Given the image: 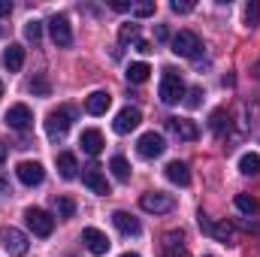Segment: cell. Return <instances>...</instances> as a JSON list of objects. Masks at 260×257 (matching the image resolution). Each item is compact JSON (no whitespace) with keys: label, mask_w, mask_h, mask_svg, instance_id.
<instances>
[{"label":"cell","mask_w":260,"mask_h":257,"mask_svg":"<svg viewBox=\"0 0 260 257\" xmlns=\"http://www.w3.org/2000/svg\"><path fill=\"white\" fill-rule=\"evenodd\" d=\"M160 100H164V103H179V100H185V82H182V76H179L173 67H167L164 76H160Z\"/></svg>","instance_id":"cell-1"},{"label":"cell","mask_w":260,"mask_h":257,"mask_svg":"<svg viewBox=\"0 0 260 257\" xmlns=\"http://www.w3.org/2000/svg\"><path fill=\"white\" fill-rule=\"evenodd\" d=\"M0 245H3V251L9 257H24L30 251L27 236L21 230H15V227H0Z\"/></svg>","instance_id":"cell-2"},{"label":"cell","mask_w":260,"mask_h":257,"mask_svg":"<svg viewBox=\"0 0 260 257\" xmlns=\"http://www.w3.org/2000/svg\"><path fill=\"white\" fill-rule=\"evenodd\" d=\"M73 118H76V109H70V106H61V109L49 112V118H46V133H49L52 139H64L70 124H73Z\"/></svg>","instance_id":"cell-3"},{"label":"cell","mask_w":260,"mask_h":257,"mask_svg":"<svg viewBox=\"0 0 260 257\" xmlns=\"http://www.w3.org/2000/svg\"><path fill=\"white\" fill-rule=\"evenodd\" d=\"M24 224L34 230V236H52V230H55V218L46 212V209H37V206H30V209H24Z\"/></svg>","instance_id":"cell-4"},{"label":"cell","mask_w":260,"mask_h":257,"mask_svg":"<svg viewBox=\"0 0 260 257\" xmlns=\"http://www.w3.org/2000/svg\"><path fill=\"white\" fill-rule=\"evenodd\" d=\"M173 52L179 58H197L203 52V43H200V37H197L194 30H179L173 37Z\"/></svg>","instance_id":"cell-5"},{"label":"cell","mask_w":260,"mask_h":257,"mask_svg":"<svg viewBox=\"0 0 260 257\" xmlns=\"http://www.w3.org/2000/svg\"><path fill=\"white\" fill-rule=\"evenodd\" d=\"M136 151H139V157L151 160V157H160V154L167 151V142H164V136H160V133L148 130V133H142V136L136 139Z\"/></svg>","instance_id":"cell-6"},{"label":"cell","mask_w":260,"mask_h":257,"mask_svg":"<svg viewBox=\"0 0 260 257\" xmlns=\"http://www.w3.org/2000/svg\"><path fill=\"white\" fill-rule=\"evenodd\" d=\"M197 224H200V230L209 233L212 239H218V242H233V227H230L227 221H212L206 212H200V215H197Z\"/></svg>","instance_id":"cell-7"},{"label":"cell","mask_w":260,"mask_h":257,"mask_svg":"<svg viewBox=\"0 0 260 257\" xmlns=\"http://www.w3.org/2000/svg\"><path fill=\"white\" fill-rule=\"evenodd\" d=\"M139 206L145 209V212H154V215H167V212H173V206H176V200L170 197V194L164 191H148L139 197Z\"/></svg>","instance_id":"cell-8"},{"label":"cell","mask_w":260,"mask_h":257,"mask_svg":"<svg viewBox=\"0 0 260 257\" xmlns=\"http://www.w3.org/2000/svg\"><path fill=\"white\" fill-rule=\"evenodd\" d=\"M82 185H88L94 194H100V197H106L109 194V182H106V173L97 167V164H88V167H82Z\"/></svg>","instance_id":"cell-9"},{"label":"cell","mask_w":260,"mask_h":257,"mask_svg":"<svg viewBox=\"0 0 260 257\" xmlns=\"http://www.w3.org/2000/svg\"><path fill=\"white\" fill-rule=\"evenodd\" d=\"M49 30H52V40H55V46H73V30H70V18L67 15H52L49 18Z\"/></svg>","instance_id":"cell-10"},{"label":"cell","mask_w":260,"mask_h":257,"mask_svg":"<svg viewBox=\"0 0 260 257\" xmlns=\"http://www.w3.org/2000/svg\"><path fill=\"white\" fill-rule=\"evenodd\" d=\"M15 176H18L27 188H34V185H43L46 170H43V164H37V160H21V164L15 167Z\"/></svg>","instance_id":"cell-11"},{"label":"cell","mask_w":260,"mask_h":257,"mask_svg":"<svg viewBox=\"0 0 260 257\" xmlns=\"http://www.w3.org/2000/svg\"><path fill=\"white\" fill-rule=\"evenodd\" d=\"M6 124L12 130H27L34 124V112H30V106H24V103H15V106H9L6 109Z\"/></svg>","instance_id":"cell-12"},{"label":"cell","mask_w":260,"mask_h":257,"mask_svg":"<svg viewBox=\"0 0 260 257\" xmlns=\"http://www.w3.org/2000/svg\"><path fill=\"white\" fill-rule=\"evenodd\" d=\"M82 242L88 245L91 254H97V257L109 251V236H106L103 230H97V227H85V230H82Z\"/></svg>","instance_id":"cell-13"},{"label":"cell","mask_w":260,"mask_h":257,"mask_svg":"<svg viewBox=\"0 0 260 257\" xmlns=\"http://www.w3.org/2000/svg\"><path fill=\"white\" fill-rule=\"evenodd\" d=\"M139 121H142V112H139L136 106H124V109L115 115L112 127H115V133H130V130L139 127Z\"/></svg>","instance_id":"cell-14"},{"label":"cell","mask_w":260,"mask_h":257,"mask_svg":"<svg viewBox=\"0 0 260 257\" xmlns=\"http://www.w3.org/2000/svg\"><path fill=\"white\" fill-rule=\"evenodd\" d=\"M160 257H188V251H185V233L182 230H170L164 236V251H160Z\"/></svg>","instance_id":"cell-15"},{"label":"cell","mask_w":260,"mask_h":257,"mask_svg":"<svg viewBox=\"0 0 260 257\" xmlns=\"http://www.w3.org/2000/svg\"><path fill=\"white\" fill-rule=\"evenodd\" d=\"M109 106H112L109 91H94V94L85 97V112H88V115H106Z\"/></svg>","instance_id":"cell-16"},{"label":"cell","mask_w":260,"mask_h":257,"mask_svg":"<svg viewBox=\"0 0 260 257\" xmlns=\"http://www.w3.org/2000/svg\"><path fill=\"white\" fill-rule=\"evenodd\" d=\"M112 224L124 233V236H139L142 233V224L130 215V212H124V209H118V212H112Z\"/></svg>","instance_id":"cell-17"},{"label":"cell","mask_w":260,"mask_h":257,"mask_svg":"<svg viewBox=\"0 0 260 257\" xmlns=\"http://www.w3.org/2000/svg\"><path fill=\"white\" fill-rule=\"evenodd\" d=\"M167 127L173 130L179 139H185V142H194L197 136H200V127H197L191 118H170V121H167Z\"/></svg>","instance_id":"cell-18"},{"label":"cell","mask_w":260,"mask_h":257,"mask_svg":"<svg viewBox=\"0 0 260 257\" xmlns=\"http://www.w3.org/2000/svg\"><path fill=\"white\" fill-rule=\"evenodd\" d=\"M79 145H82V151L85 154H100L103 151V133L97 127H91V130H82V139H79Z\"/></svg>","instance_id":"cell-19"},{"label":"cell","mask_w":260,"mask_h":257,"mask_svg":"<svg viewBox=\"0 0 260 257\" xmlns=\"http://www.w3.org/2000/svg\"><path fill=\"white\" fill-rule=\"evenodd\" d=\"M164 173H167V179H170L173 185H182V188L191 185V170H188V164H182V160H170Z\"/></svg>","instance_id":"cell-20"},{"label":"cell","mask_w":260,"mask_h":257,"mask_svg":"<svg viewBox=\"0 0 260 257\" xmlns=\"http://www.w3.org/2000/svg\"><path fill=\"white\" fill-rule=\"evenodd\" d=\"M3 67H6L9 73H18V70L24 67V46L9 43V49L3 52Z\"/></svg>","instance_id":"cell-21"},{"label":"cell","mask_w":260,"mask_h":257,"mask_svg":"<svg viewBox=\"0 0 260 257\" xmlns=\"http://www.w3.org/2000/svg\"><path fill=\"white\" fill-rule=\"evenodd\" d=\"M58 173H61V179H76V173H79V164H76V154H70V151H61L58 154Z\"/></svg>","instance_id":"cell-22"},{"label":"cell","mask_w":260,"mask_h":257,"mask_svg":"<svg viewBox=\"0 0 260 257\" xmlns=\"http://www.w3.org/2000/svg\"><path fill=\"white\" fill-rule=\"evenodd\" d=\"M239 173L242 176H260V154L257 151H248L239 157Z\"/></svg>","instance_id":"cell-23"},{"label":"cell","mask_w":260,"mask_h":257,"mask_svg":"<svg viewBox=\"0 0 260 257\" xmlns=\"http://www.w3.org/2000/svg\"><path fill=\"white\" fill-rule=\"evenodd\" d=\"M148 73H151V67H148V64L133 61V64L127 67V82H133V85H142V82L148 79Z\"/></svg>","instance_id":"cell-24"},{"label":"cell","mask_w":260,"mask_h":257,"mask_svg":"<svg viewBox=\"0 0 260 257\" xmlns=\"http://www.w3.org/2000/svg\"><path fill=\"white\" fill-rule=\"evenodd\" d=\"M233 203H236V209H239L242 215H248V218L260 209V203L251 197V194H236V200H233Z\"/></svg>","instance_id":"cell-25"},{"label":"cell","mask_w":260,"mask_h":257,"mask_svg":"<svg viewBox=\"0 0 260 257\" xmlns=\"http://www.w3.org/2000/svg\"><path fill=\"white\" fill-rule=\"evenodd\" d=\"M109 170H112V176H115L118 182H127L130 179V164L121 157V154H115V157L109 160Z\"/></svg>","instance_id":"cell-26"},{"label":"cell","mask_w":260,"mask_h":257,"mask_svg":"<svg viewBox=\"0 0 260 257\" xmlns=\"http://www.w3.org/2000/svg\"><path fill=\"white\" fill-rule=\"evenodd\" d=\"M52 206H55L58 218H73V215H76V203H73L70 197H55V200H52Z\"/></svg>","instance_id":"cell-27"},{"label":"cell","mask_w":260,"mask_h":257,"mask_svg":"<svg viewBox=\"0 0 260 257\" xmlns=\"http://www.w3.org/2000/svg\"><path fill=\"white\" fill-rule=\"evenodd\" d=\"M30 94H37V97H49L52 94V85H49V79L46 76H37V79H30Z\"/></svg>","instance_id":"cell-28"},{"label":"cell","mask_w":260,"mask_h":257,"mask_svg":"<svg viewBox=\"0 0 260 257\" xmlns=\"http://www.w3.org/2000/svg\"><path fill=\"white\" fill-rule=\"evenodd\" d=\"M136 37H139V24H136V21L121 24V30H118V43H121V46H127L130 40H136Z\"/></svg>","instance_id":"cell-29"},{"label":"cell","mask_w":260,"mask_h":257,"mask_svg":"<svg viewBox=\"0 0 260 257\" xmlns=\"http://www.w3.org/2000/svg\"><path fill=\"white\" fill-rule=\"evenodd\" d=\"M230 118H227V112L224 109H215L212 112V118H209V127L215 130V133H224V124H227Z\"/></svg>","instance_id":"cell-30"},{"label":"cell","mask_w":260,"mask_h":257,"mask_svg":"<svg viewBox=\"0 0 260 257\" xmlns=\"http://www.w3.org/2000/svg\"><path fill=\"white\" fill-rule=\"evenodd\" d=\"M24 37H27V40H34V43H37V40H40V37H43V21H37V18H30V21H27V24H24Z\"/></svg>","instance_id":"cell-31"},{"label":"cell","mask_w":260,"mask_h":257,"mask_svg":"<svg viewBox=\"0 0 260 257\" xmlns=\"http://www.w3.org/2000/svg\"><path fill=\"white\" fill-rule=\"evenodd\" d=\"M257 18H260V3L251 0V3L245 6V24H248V27H254V24H257Z\"/></svg>","instance_id":"cell-32"},{"label":"cell","mask_w":260,"mask_h":257,"mask_svg":"<svg viewBox=\"0 0 260 257\" xmlns=\"http://www.w3.org/2000/svg\"><path fill=\"white\" fill-rule=\"evenodd\" d=\"M200 97H203V88L185 91V106H188V109H197V106H200Z\"/></svg>","instance_id":"cell-33"},{"label":"cell","mask_w":260,"mask_h":257,"mask_svg":"<svg viewBox=\"0 0 260 257\" xmlns=\"http://www.w3.org/2000/svg\"><path fill=\"white\" fill-rule=\"evenodd\" d=\"M133 15H136V18H148V15H154V3H136V6H133Z\"/></svg>","instance_id":"cell-34"},{"label":"cell","mask_w":260,"mask_h":257,"mask_svg":"<svg viewBox=\"0 0 260 257\" xmlns=\"http://www.w3.org/2000/svg\"><path fill=\"white\" fill-rule=\"evenodd\" d=\"M245 109L254 115V130H251V136H257V139H260V106H257V103H248Z\"/></svg>","instance_id":"cell-35"},{"label":"cell","mask_w":260,"mask_h":257,"mask_svg":"<svg viewBox=\"0 0 260 257\" xmlns=\"http://www.w3.org/2000/svg\"><path fill=\"white\" fill-rule=\"evenodd\" d=\"M170 9L185 15V12H191V9H194V3H191V0H173V3H170Z\"/></svg>","instance_id":"cell-36"},{"label":"cell","mask_w":260,"mask_h":257,"mask_svg":"<svg viewBox=\"0 0 260 257\" xmlns=\"http://www.w3.org/2000/svg\"><path fill=\"white\" fill-rule=\"evenodd\" d=\"M112 9H115V12H127V9H133V6L124 3V0H112Z\"/></svg>","instance_id":"cell-37"},{"label":"cell","mask_w":260,"mask_h":257,"mask_svg":"<svg viewBox=\"0 0 260 257\" xmlns=\"http://www.w3.org/2000/svg\"><path fill=\"white\" fill-rule=\"evenodd\" d=\"M136 52L148 55V52H151V43H145V40H136Z\"/></svg>","instance_id":"cell-38"},{"label":"cell","mask_w":260,"mask_h":257,"mask_svg":"<svg viewBox=\"0 0 260 257\" xmlns=\"http://www.w3.org/2000/svg\"><path fill=\"white\" fill-rule=\"evenodd\" d=\"M154 37H157V40H170V30H167L164 24H157V30H154Z\"/></svg>","instance_id":"cell-39"},{"label":"cell","mask_w":260,"mask_h":257,"mask_svg":"<svg viewBox=\"0 0 260 257\" xmlns=\"http://www.w3.org/2000/svg\"><path fill=\"white\" fill-rule=\"evenodd\" d=\"M9 12H12V3H9V0H0V18L9 15Z\"/></svg>","instance_id":"cell-40"},{"label":"cell","mask_w":260,"mask_h":257,"mask_svg":"<svg viewBox=\"0 0 260 257\" xmlns=\"http://www.w3.org/2000/svg\"><path fill=\"white\" fill-rule=\"evenodd\" d=\"M3 160H6V145L0 142V164H3Z\"/></svg>","instance_id":"cell-41"},{"label":"cell","mask_w":260,"mask_h":257,"mask_svg":"<svg viewBox=\"0 0 260 257\" xmlns=\"http://www.w3.org/2000/svg\"><path fill=\"white\" fill-rule=\"evenodd\" d=\"M6 191V176H0V194Z\"/></svg>","instance_id":"cell-42"},{"label":"cell","mask_w":260,"mask_h":257,"mask_svg":"<svg viewBox=\"0 0 260 257\" xmlns=\"http://www.w3.org/2000/svg\"><path fill=\"white\" fill-rule=\"evenodd\" d=\"M254 76H257V79H260V61H257V64H254Z\"/></svg>","instance_id":"cell-43"},{"label":"cell","mask_w":260,"mask_h":257,"mask_svg":"<svg viewBox=\"0 0 260 257\" xmlns=\"http://www.w3.org/2000/svg\"><path fill=\"white\" fill-rule=\"evenodd\" d=\"M121 257H139V254H133V251H124V254H121Z\"/></svg>","instance_id":"cell-44"},{"label":"cell","mask_w":260,"mask_h":257,"mask_svg":"<svg viewBox=\"0 0 260 257\" xmlns=\"http://www.w3.org/2000/svg\"><path fill=\"white\" fill-rule=\"evenodd\" d=\"M0 97H3V82H0Z\"/></svg>","instance_id":"cell-45"},{"label":"cell","mask_w":260,"mask_h":257,"mask_svg":"<svg viewBox=\"0 0 260 257\" xmlns=\"http://www.w3.org/2000/svg\"><path fill=\"white\" fill-rule=\"evenodd\" d=\"M206 257H212V254H206Z\"/></svg>","instance_id":"cell-46"}]
</instances>
